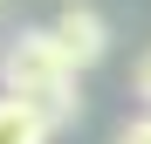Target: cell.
<instances>
[{"instance_id": "1", "label": "cell", "mask_w": 151, "mask_h": 144, "mask_svg": "<svg viewBox=\"0 0 151 144\" xmlns=\"http://www.w3.org/2000/svg\"><path fill=\"white\" fill-rule=\"evenodd\" d=\"M0 82H7V96L35 103L55 130L83 117V96H76V62L62 55V41L48 34V28H21L7 48H0Z\"/></svg>"}, {"instance_id": "2", "label": "cell", "mask_w": 151, "mask_h": 144, "mask_svg": "<svg viewBox=\"0 0 151 144\" xmlns=\"http://www.w3.org/2000/svg\"><path fill=\"white\" fill-rule=\"evenodd\" d=\"M48 34L62 41V55L76 62V69H96L110 55V21L89 7V0H62V14L48 21Z\"/></svg>"}, {"instance_id": "3", "label": "cell", "mask_w": 151, "mask_h": 144, "mask_svg": "<svg viewBox=\"0 0 151 144\" xmlns=\"http://www.w3.org/2000/svg\"><path fill=\"white\" fill-rule=\"evenodd\" d=\"M48 137H55V124L35 103H21V96L0 89V144H48Z\"/></svg>"}, {"instance_id": "4", "label": "cell", "mask_w": 151, "mask_h": 144, "mask_svg": "<svg viewBox=\"0 0 151 144\" xmlns=\"http://www.w3.org/2000/svg\"><path fill=\"white\" fill-rule=\"evenodd\" d=\"M131 89L144 96V110H151V48H144V55H137V69H131Z\"/></svg>"}, {"instance_id": "5", "label": "cell", "mask_w": 151, "mask_h": 144, "mask_svg": "<svg viewBox=\"0 0 151 144\" xmlns=\"http://www.w3.org/2000/svg\"><path fill=\"white\" fill-rule=\"evenodd\" d=\"M117 144H151V117H131V124L117 130Z\"/></svg>"}]
</instances>
